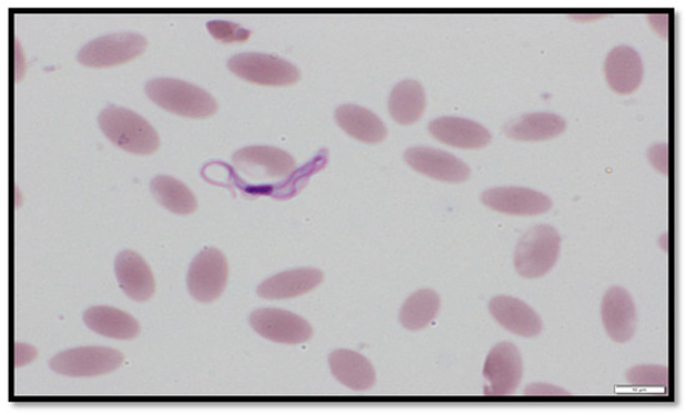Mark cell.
<instances>
[{"label":"cell","mask_w":685,"mask_h":414,"mask_svg":"<svg viewBox=\"0 0 685 414\" xmlns=\"http://www.w3.org/2000/svg\"><path fill=\"white\" fill-rule=\"evenodd\" d=\"M145 91L158 107L182 118L206 119L219 110L218 102L210 92L188 81L153 79L148 82Z\"/></svg>","instance_id":"1"},{"label":"cell","mask_w":685,"mask_h":414,"mask_svg":"<svg viewBox=\"0 0 685 414\" xmlns=\"http://www.w3.org/2000/svg\"><path fill=\"white\" fill-rule=\"evenodd\" d=\"M98 121L102 133L120 150L134 154H152L160 148L158 131L134 111L108 107L100 112Z\"/></svg>","instance_id":"2"},{"label":"cell","mask_w":685,"mask_h":414,"mask_svg":"<svg viewBox=\"0 0 685 414\" xmlns=\"http://www.w3.org/2000/svg\"><path fill=\"white\" fill-rule=\"evenodd\" d=\"M561 236L554 226L538 224L520 238L514 254L517 273L526 279L546 275L558 261Z\"/></svg>","instance_id":"3"},{"label":"cell","mask_w":685,"mask_h":414,"mask_svg":"<svg viewBox=\"0 0 685 414\" xmlns=\"http://www.w3.org/2000/svg\"><path fill=\"white\" fill-rule=\"evenodd\" d=\"M232 163L254 184H270L289 179L295 161L289 152L271 147H250L233 154Z\"/></svg>","instance_id":"4"},{"label":"cell","mask_w":685,"mask_h":414,"mask_svg":"<svg viewBox=\"0 0 685 414\" xmlns=\"http://www.w3.org/2000/svg\"><path fill=\"white\" fill-rule=\"evenodd\" d=\"M124 361L125 356L115 349L88 346L59 352L50 360L49 366L68 377H94L114 372Z\"/></svg>","instance_id":"5"},{"label":"cell","mask_w":685,"mask_h":414,"mask_svg":"<svg viewBox=\"0 0 685 414\" xmlns=\"http://www.w3.org/2000/svg\"><path fill=\"white\" fill-rule=\"evenodd\" d=\"M234 75L264 87H288L301 79L299 68L280 57L262 53H242L229 60Z\"/></svg>","instance_id":"6"},{"label":"cell","mask_w":685,"mask_h":414,"mask_svg":"<svg viewBox=\"0 0 685 414\" xmlns=\"http://www.w3.org/2000/svg\"><path fill=\"white\" fill-rule=\"evenodd\" d=\"M148 47V40L137 33H115L89 41L81 48L78 61L88 68H110L137 59Z\"/></svg>","instance_id":"7"},{"label":"cell","mask_w":685,"mask_h":414,"mask_svg":"<svg viewBox=\"0 0 685 414\" xmlns=\"http://www.w3.org/2000/svg\"><path fill=\"white\" fill-rule=\"evenodd\" d=\"M228 282V259L216 248H204L193 258L188 273V289L198 302H214L223 294Z\"/></svg>","instance_id":"8"},{"label":"cell","mask_w":685,"mask_h":414,"mask_svg":"<svg viewBox=\"0 0 685 414\" xmlns=\"http://www.w3.org/2000/svg\"><path fill=\"white\" fill-rule=\"evenodd\" d=\"M252 329L264 339L284 345H300L310 341L313 330L309 321L288 310L265 307L251 314Z\"/></svg>","instance_id":"9"},{"label":"cell","mask_w":685,"mask_h":414,"mask_svg":"<svg viewBox=\"0 0 685 414\" xmlns=\"http://www.w3.org/2000/svg\"><path fill=\"white\" fill-rule=\"evenodd\" d=\"M524 366L518 349L511 343H500L491 349L484 366L485 395H513L523 380Z\"/></svg>","instance_id":"10"},{"label":"cell","mask_w":685,"mask_h":414,"mask_svg":"<svg viewBox=\"0 0 685 414\" xmlns=\"http://www.w3.org/2000/svg\"><path fill=\"white\" fill-rule=\"evenodd\" d=\"M404 159L414 171L437 181L460 183L472 174L464 161L442 150L416 147L407 149Z\"/></svg>","instance_id":"11"},{"label":"cell","mask_w":685,"mask_h":414,"mask_svg":"<svg viewBox=\"0 0 685 414\" xmlns=\"http://www.w3.org/2000/svg\"><path fill=\"white\" fill-rule=\"evenodd\" d=\"M602 323L611 340L626 344L637 330V310L625 287L613 286L602 300Z\"/></svg>","instance_id":"12"},{"label":"cell","mask_w":685,"mask_h":414,"mask_svg":"<svg viewBox=\"0 0 685 414\" xmlns=\"http://www.w3.org/2000/svg\"><path fill=\"white\" fill-rule=\"evenodd\" d=\"M487 209L510 215H538L552 209L545 193L521 188L490 189L482 194Z\"/></svg>","instance_id":"13"},{"label":"cell","mask_w":685,"mask_h":414,"mask_svg":"<svg viewBox=\"0 0 685 414\" xmlns=\"http://www.w3.org/2000/svg\"><path fill=\"white\" fill-rule=\"evenodd\" d=\"M115 274L122 292L138 303H144L155 294V277L145 259L137 252L124 251L115 259Z\"/></svg>","instance_id":"14"},{"label":"cell","mask_w":685,"mask_h":414,"mask_svg":"<svg viewBox=\"0 0 685 414\" xmlns=\"http://www.w3.org/2000/svg\"><path fill=\"white\" fill-rule=\"evenodd\" d=\"M427 129L439 142L456 149H483L493 139L482 123L463 118H439L429 123Z\"/></svg>","instance_id":"15"},{"label":"cell","mask_w":685,"mask_h":414,"mask_svg":"<svg viewBox=\"0 0 685 414\" xmlns=\"http://www.w3.org/2000/svg\"><path fill=\"white\" fill-rule=\"evenodd\" d=\"M491 315L510 333L523 337H536L544 324L535 310L523 300L511 296H496L488 304Z\"/></svg>","instance_id":"16"},{"label":"cell","mask_w":685,"mask_h":414,"mask_svg":"<svg viewBox=\"0 0 685 414\" xmlns=\"http://www.w3.org/2000/svg\"><path fill=\"white\" fill-rule=\"evenodd\" d=\"M605 75L610 88L617 94L628 95L642 84L643 63L636 49L628 46L613 48L605 61Z\"/></svg>","instance_id":"17"},{"label":"cell","mask_w":685,"mask_h":414,"mask_svg":"<svg viewBox=\"0 0 685 414\" xmlns=\"http://www.w3.org/2000/svg\"><path fill=\"white\" fill-rule=\"evenodd\" d=\"M566 128L565 119L556 113L530 112L508 120L504 133L511 140L537 142L555 139L564 133Z\"/></svg>","instance_id":"18"},{"label":"cell","mask_w":685,"mask_h":414,"mask_svg":"<svg viewBox=\"0 0 685 414\" xmlns=\"http://www.w3.org/2000/svg\"><path fill=\"white\" fill-rule=\"evenodd\" d=\"M319 269L302 267L275 274L258 287V294L265 300L292 299L312 292L323 282Z\"/></svg>","instance_id":"19"},{"label":"cell","mask_w":685,"mask_h":414,"mask_svg":"<svg viewBox=\"0 0 685 414\" xmlns=\"http://www.w3.org/2000/svg\"><path fill=\"white\" fill-rule=\"evenodd\" d=\"M330 367L336 380L354 391H366L374 386L376 376L372 362L355 351L332 352Z\"/></svg>","instance_id":"20"},{"label":"cell","mask_w":685,"mask_h":414,"mask_svg":"<svg viewBox=\"0 0 685 414\" xmlns=\"http://www.w3.org/2000/svg\"><path fill=\"white\" fill-rule=\"evenodd\" d=\"M83 320L91 331L109 339L134 340L140 334L138 320L117 307H90L84 313Z\"/></svg>","instance_id":"21"},{"label":"cell","mask_w":685,"mask_h":414,"mask_svg":"<svg viewBox=\"0 0 685 414\" xmlns=\"http://www.w3.org/2000/svg\"><path fill=\"white\" fill-rule=\"evenodd\" d=\"M335 120L351 138L364 143H380L386 139L384 122L371 110L357 105H342Z\"/></svg>","instance_id":"22"},{"label":"cell","mask_w":685,"mask_h":414,"mask_svg":"<svg viewBox=\"0 0 685 414\" xmlns=\"http://www.w3.org/2000/svg\"><path fill=\"white\" fill-rule=\"evenodd\" d=\"M426 107L425 91L421 82L404 80L394 87L390 97L392 118L402 125H413L421 120Z\"/></svg>","instance_id":"23"},{"label":"cell","mask_w":685,"mask_h":414,"mask_svg":"<svg viewBox=\"0 0 685 414\" xmlns=\"http://www.w3.org/2000/svg\"><path fill=\"white\" fill-rule=\"evenodd\" d=\"M150 190L163 209L172 213L188 215L198 210L195 194L185 183L171 175H157L150 183Z\"/></svg>","instance_id":"24"},{"label":"cell","mask_w":685,"mask_h":414,"mask_svg":"<svg viewBox=\"0 0 685 414\" xmlns=\"http://www.w3.org/2000/svg\"><path fill=\"white\" fill-rule=\"evenodd\" d=\"M439 310H441V296L432 289H422L407 297L399 319L405 329L419 331L433 323Z\"/></svg>","instance_id":"25"},{"label":"cell","mask_w":685,"mask_h":414,"mask_svg":"<svg viewBox=\"0 0 685 414\" xmlns=\"http://www.w3.org/2000/svg\"><path fill=\"white\" fill-rule=\"evenodd\" d=\"M631 386L637 388H666L669 383V370L661 365H639L626 374Z\"/></svg>","instance_id":"26"},{"label":"cell","mask_w":685,"mask_h":414,"mask_svg":"<svg viewBox=\"0 0 685 414\" xmlns=\"http://www.w3.org/2000/svg\"><path fill=\"white\" fill-rule=\"evenodd\" d=\"M210 34L223 43H243L252 36L251 30L228 20H212L208 23Z\"/></svg>","instance_id":"27"},{"label":"cell","mask_w":685,"mask_h":414,"mask_svg":"<svg viewBox=\"0 0 685 414\" xmlns=\"http://www.w3.org/2000/svg\"><path fill=\"white\" fill-rule=\"evenodd\" d=\"M648 160L654 169L664 175L669 173V149L668 143L653 144L648 150Z\"/></svg>","instance_id":"28"},{"label":"cell","mask_w":685,"mask_h":414,"mask_svg":"<svg viewBox=\"0 0 685 414\" xmlns=\"http://www.w3.org/2000/svg\"><path fill=\"white\" fill-rule=\"evenodd\" d=\"M526 396H568L570 392L550 385V383H533V385H528L524 391Z\"/></svg>","instance_id":"29"},{"label":"cell","mask_w":685,"mask_h":414,"mask_svg":"<svg viewBox=\"0 0 685 414\" xmlns=\"http://www.w3.org/2000/svg\"><path fill=\"white\" fill-rule=\"evenodd\" d=\"M37 356H38V351L32 345L22 344V343L16 344V367L19 368V367L30 364V362L36 360Z\"/></svg>","instance_id":"30"},{"label":"cell","mask_w":685,"mask_h":414,"mask_svg":"<svg viewBox=\"0 0 685 414\" xmlns=\"http://www.w3.org/2000/svg\"><path fill=\"white\" fill-rule=\"evenodd\" d=\"M664 16H666V14H653V16H649V18H651L649 20H651V23L654 27V29H656L657 32L663 34L664 38H667L668 24H663L662 23V19L664 18Z\"/></svg>","instance_id":"31"}]
</instances>
